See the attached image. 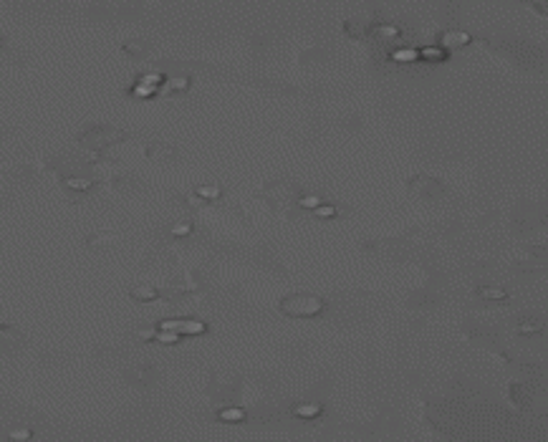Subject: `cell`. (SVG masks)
<instances>
[{
  "mask_svg": "<svg viewBox=\"0 0 548 442\" xmlns=\"http://www.w3.org/2000/svg\"><path fill=\"white\" fill-rule=\"evenodd\" d=\"M149 157H154V159H172L175 149L164 147V144H154V147H149Z\"/></svg>",
  "mask_w": 548,
  "mask_h": 442,
  "instance_id": "obj_5",
  "label": "cell"
},
{
  "mask_svg": "<svg viewBox=\"0 0 548 442\" xmlns=\"http://www.w3.org/2000/svg\"><path fill=\"white\" fill-rule=\"evenodd\" d=\"M409 192H414L417 197H422V200H434V195H442L445 192V187H442V182L440 179H432V177H414L412 182H409Z\"/></svg>",
  "mask_w": 548,
  "mask_h": 442,
  "instance_id": "obj_3",
  "label": "cell"
},
{
  "mask_svg": "<svg viewBox=\"0 0 548 442\" xmlns=\"http://www.w3.org/2000/svg\"><path fill=\"white\" fill-rule=\"evenodd\" d=\"M296 412L304 414V417H308V414H316V412H318V407H298Z\"/></svg>",
  "mask_w": 548,
  "mask_h": 442,
  "instance_id": "obj_8",
  "label": "cell"
},
{
  "mask_svg": "<svg viewBox=\"0 0 548 442\" xmlns=\"http://www.w3.org/2000/svg\"><path fill=\"white\" fill-rule=\"evenodd\" d=\"M222 417H225V419H240V412H225Z\"/></svg>",
  "mask_w": 548,
  "mask_h": 442,
  "instance_id": "obj_9",
  "label": "cell"
},
{
  "mask_svg": "<svg viewBox=\"0 0 548 442\" xmlns=\"http://www.w3.org/2000/svg\"><path fill=\"white\" fill-rule=\"evenodd\" d=\"M266 195L271 197V205H275L278 210H286L288 205H293L301 195V190L296 185H288V182H273L266 187Z\"/></svg>",
  "mask_w": 548,
  "mask_h": 442,
  "instance_id": "obj_2",
  "label": "cell"
},
{
  "mask_svg": "<svg viewBox=\"0 0 548 442\" xmlns=\"http://www.w3.org/2000/svg\"><path fill=\"white\" fill-rule=\"evenodd\" d=\"M528 397H531V389H525V384H513V386H511V399H513L516 404H525Z\"/></svg>",
  "mask_w": 548,
  "mask_h": 442,
  "instance_id": "obj_4",
  "label": "cell"
},
{
  "mask_svg": "<svg viewBox=\"0 0 548 442\" xmlns=\"http://www.w3.org/2000/svg\"><path fill=\"white\" fill-rule=\"evenodd\" d=\"M154 296H157L154 288H134L131 291V298H137V301H152Z\"/></svg>",
  "mask_w": 548,
  "mask_h": 442,
  "instance_id": "obj_6",
  "label": "cell"
},
{
  "mask_svg": "<svg viewBox=\"0 0 548 442\" xmlns=\"http://www.w3.org/2000/svg\"><path fill=\"white\" fill-rule=\"evenodd\" d=\"M280 311L293 319H308L321 311V298L311 293H291L280 301Z\"/></svg>",
  "mask_w": 548,
  "mask_h": 442,
  "instance_id": "obj_1",
  "label": "cell"
},
{
  "mask_svg": "<svg viewBox=\"0 0 548 442\" xmlns=\"http://www.w3.org/2000/svg\"><path fill=\"white\" fill-rule=\"evenodd\" d=\"M478 296H483V298H505V291L503 288H480Z\"/></svg>",
  "mask_w": 548,
  "mask_h": 442,
  "instance_id": "obj_7",
  "label": "cell"
}]
</instances>
